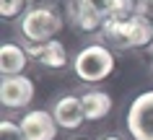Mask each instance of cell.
Masks as SVG:
<instances>
[{"label":"cell","mask_w":153,"mask_h":140,"mask_svg":"<svg viewBox=\"0 0 153 140\" xmlns=\"http://www.w3.org/2000/svg\"><path fill=\"white\" fill-rule=\"evenodd\" d=\"M101 36L106 41H112L114 47H122V50L153 47V24H148L140 16L130 18V21H109L106 18L104 26H101Z\"/></svg>","instance_id":"6da1fadb"},{"label":"cell","mask_w":153,"mask_h":140,"mask_svg":"<svg viewBox=\"0 0 153 140\" xmlns=\"http://www.w3.org/2000/svg\"><path fill=\"white\" fill-rule=\"evenodd\" d=\"M73 70L75 75L86 83H99L109 78L114 70V55L109 47L104 44H88V47H83L75 60H73Z\"/></svg>","instance_id":"7a4b0ae2"},{"label":"cell","mask_w":153,"mask_h":140,"mask_svg":"<svg viewBox=\"0 0 153 140\" xmlns=\"http://www.w3.org/2000/svg\"><path fill=\"white\" fill-rule=\"evenodd\" d=\"M60 29H62V18L52 8H31L29 13H24L18 24V31L26 44H47L60 34Z\"/></svg>","instance_id":"3957f363"},{"label":"cell","mask_w":153,"mask_h":140,"mask_svg":"<svg viewBox=\"0 0 153 140\" xmlns=\"http://www.w3.org/2000/svg\"><path fill=\"white\" fill-rule=\"evenodd\" d=\"M127 132L132 140H153V91H143L127 109Z\"/></svg>","instance_id":"277c9868"},{"label":"cell","mask_w":153,"mask_h":140,"mask_svg":"<svg viewBox=\"0 0 153 140\" xmlns=\"http://www.w3.org/2000/svg\"><path fill=\"white\" fill-rule=\"evenodd\" d=\"M34 99V83L26 75H10L0 83V101L5 109H26Z\"/></svg>","instance_id":"5b68a950"},{"label":"cell","mask_w":153,"mask_h":140,"mask_svg":"<svg viewBox=\"0 0 153 140\" xmlns=\"http://www.w3.org/2000/svg\"><path fill=\"white\" fill-rule=\"evenodd\" d=\"M21 130L26 140H55L57 138V122L52 112L47 109H34L21 119Z\"/></svg>","instance_id":"8992f818"},{"label":"cell","mask_w":153,"mask_h":140,"mask_svg":"<svg viewBox=\"0 0 153 140\" xmlns=\"http://www.w3.org/2000/svg\"><path fill=\"white\" fill-rule=\"evenodd\" d=\"M26 55H29V60L39 62L42 67H49V70L68 65V50L57 39L47 41V44H26Z\"/></svg>","instance_id":"52a82bcc"},{"label":"cell","mask_w":153,"mask_h":140,"mask_svg":"<svg viewBox=\"0 0 153 140\" xmlns=\"http://www.w3.org/2000/svg\"><path fill=\"white\" fill-rule=\"evenodd\" d=\"M52 117H55L57 127H65V130H78L86 119L83 114V104L81 96H62V99L55 101L52 107Z\"/></svg>","instance_id":"ba28073f"},{"label":"cell","mask_w":153,"mask_h":140,"mask_svg":"<svg viewBox=\"0 0 153 140\" xmlns=\"http://www.w3.org/2000/svg\"><path fill=\"white\" fill-rule=\"evenodd\" d=\"M26 62H29L26 47L13 44V41H5V44L0 47V73H3V78L21 75L24 67H26Z\"/></svg>","instance_id":"9c48e42d"},{"label":"cell","mask_w":153,"mask_h":140,"mask_svg":"<svg viewBox=\"0 0 153 140\" xmlns=\"http://www.w3.org/2000/svg\"><path fill=\"white\" fill-rule=\"evenodd\" d=\"M81 104H83L86 119H91V122H99V119H104L112 112V96L106 91H88V93H83Z\"/></svg>","instance_id":"30bf717a"},{"label":"cell","mask_w":153,"mask_h":140,"mask_svg":"<svg viewBox=\"0 0 153 140\" xmlns=\"http://www.w3.org/2000/svg\"><path fill=\"white\" fill-rule=\"evenodd\" d=\"M70 18H73V24L78 26V29H83V31H94V29H101V26H104V18L96 16V13H91V10L86 8V5H81L78 0L73 3Z\"/></svg>","instance_id":"8fae6325"},{"label":"cell","mask_w":153,"mask_h":140,"mask_svg":"<svg viewBox=\"0 0 153 140\" xmlns=\"http://www.w3.org/2000/svg\"><path fill=\"white\" fill-rule=\"evenodd\" d=\"M135 16H137V0H112V8H109L106 18L109 21H130Z\"/></svg>","instance_id":"7c38bea8"},{"label":"cell","mask_w":153,"mask_h":140,"mask_svg":"<svg viewBox=\"0 0 153 140\" xmlns=\"http://www.w3.org/2000/svg\"><path fill=\"white\" fill-rule=\"evenodd\" d=\"M0 140H26L21 124L10 122V119H3L0 122Z\"/></svg>","instance_id":"4fadbf2b"},{"label":"cell","mask_w":153,"mask_h":140,"mask_svg":"<svg viewBox=\"0 0 153 140\" xmlns=\"http://www.w3.org/2000/svg\"><path fill=\"white\" fill-rule=\"evenodd\" d=\"M26 0H0V16L3 18H13L24 10Z\"/></svg>","instance_id":"5bb4252c"},{"label":"cell","mask_w":153,"mask_h":140,"mask_svg":"<svg viewBox=\"0 0 153 140\" xmlns=\"http://www.w3.org/2000/svg\"><path fill=\"white\" fill-rule=\"evenodd\" d=\"M78 3L86 5L91 13H96V16H101V18L109 16V8H112V0H78Z\"/></svg>","instance_id":"9a60e30c"},{"label":"cell","mask_w":153,"mask_h":140,"mask_svg":"<svg viewBox=\"0 0 153 140\" xmlns=\"http://www.w3.org/2000/svg\"><path fill=\"white\" fill-rule=\"evenodd\" d=\"M137 16L153 24V0H137Z\"/></svg>","instance_id":"2e32d148"},{"label":"cell","mask_w":153,"mask_h":140,"mask_svg":"<svg viewBox=\"0 0 153 140\" xmlns=\"http://www.w3.org/2000/svg\"><path fill=\"white\" fill-rule=\"evenodd\" d=\"M101 140H122L120 135H106V138H101Z\"/></svg>","instance_id":"e0dca14e"}]
</instances>
